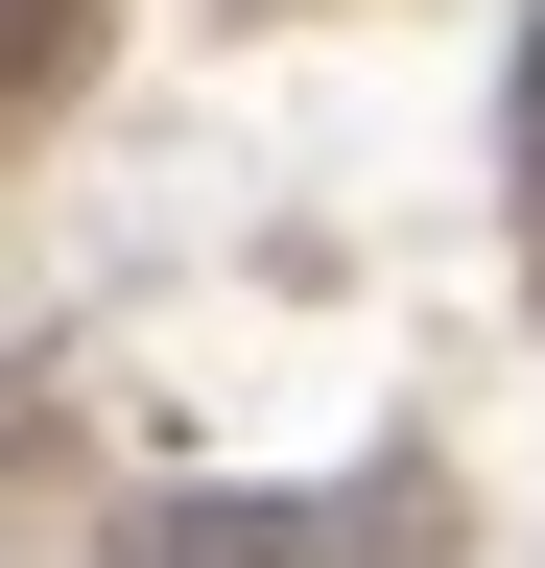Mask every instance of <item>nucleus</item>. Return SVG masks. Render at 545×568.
Wrapping results in <instances>:
<instances>
[{
    "mask_svg": "<svg viewBox=\"0 0 545 568\" xmlns=\"http://www.w3.org/2000/svg\"><path fill=\"white\" fill-rule=\"evenodd\" d=\"M119 568H332V521H214V497H166Z\"/></svg>",
    "mask_w": 545,
    "mask_h": 568,
    "instance_id": "obj_1",
    "label": "nucleus"
},
{
    "mask_svg": "<svg viewBox=\"0 0 545 568\" xmlns=\"http://www.w3.org/2000/svg\"><path fill=\"white\" fill-rule=\"evenodd\" d=\"M522 190H545V48H522Z\"/></svg>",
    "mask_w": 545,
    "mask_h": 568,
    "instance_id": "obj_2",
    "label": "nucleus"
}]
</instances>
